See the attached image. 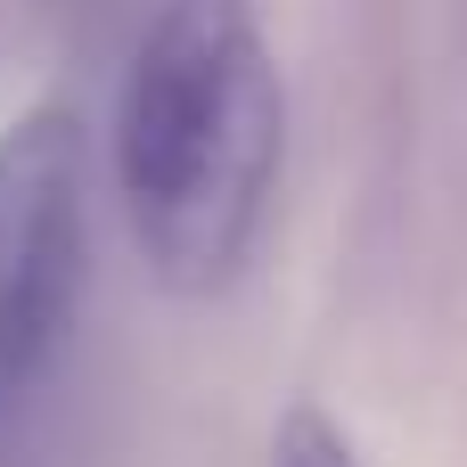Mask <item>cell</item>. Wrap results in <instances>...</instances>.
<instances>
[{
	"label": "cell",
	"instance_id": "cell-1",
	"mask_svg": "<svg viewBox=\"0 0 467 467\" xmlns=\"http://www.w3.org/2000/svg\"><path fill=\"white\" fill-rule=\"evenodd\" d=\"M287 90L246 0H164L115 99V197L172 296H222L271 213Z\"/></svg>",
	"mask_w": 467,
	"mask_h": 467
},
{
	"label": "cell",
	"instance_id": "cell-2",
	"mask_svg": "<svg viewBox=\"0 0 467 467\" xmlns=\"http://www.w3.org/2000/svg\"><path fill=\"white\" fill-rule=\"evenodd\" d=\"M90 263V148L66 107H33L0 131V460L25 443Z\"/></svg>",
	"mask_w": 467,
	"mask_h": 467
},
{
	"label": "cell",
	"instance_id": "cell-3",
	"mask_svg": "<svg viewBox=\"0 0 467 467\" xmlns=\"http://www.w3.org/2000/svg\"><path fill=\"white\" fill-rule=\"evenodd\" d=\"M271 467H361V451L345 443V427H337L328 410L296 402V410L279 419V435H271Z\"/></svg>",
	"mask_w": 467,
	"mask_h": 467
}]
</instances>
